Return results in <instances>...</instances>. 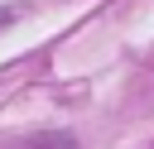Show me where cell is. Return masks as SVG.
Wrapping results in <instances>:
<instances>
[{
	"label": "cell",
	"instance_id": "cell-1",
	"mask_svg": "<svg viewBox=\"0 0 154 149\" xmlns=\"http://www.w3.org/2000/svg\"><path fill=\"white\" fill-rule=\"evenodd\" d=\"M29 149H77V144H72L67 135H43V139H34Z\"/></svg>",
	"mask_w": 154,
	"mask_h": 149
},
{
	"label": "cell",
	"instance_id": "cell-2",
	"mask_svg": "<svg viewBox=\"0 0 154 149\" xmlns=\"http://www.w3.org/2000/svg\"><path fill=\"white\" fill-rule=\"evenodd\" d=\"M0 19H5V14H0Z\"/></svg>",
	"mask_w": 154,
	"mask_h": 149
}]
</instances>
